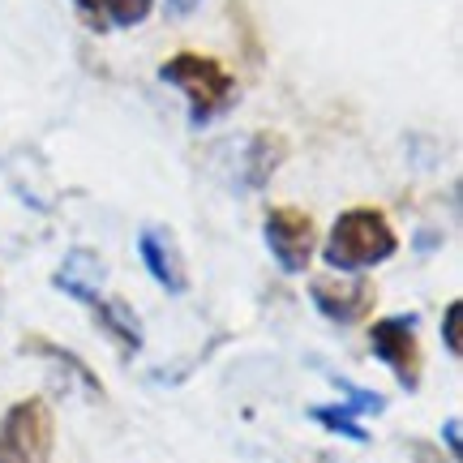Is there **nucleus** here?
I'll return each instance as SVG.
<instances>
[{
	"label": "nucleus",
	"instance_id": "f257e3e1",
	"mask_svg": "<svg viewBox=\"0 0 463 463\" xmlns=\"http://www.w3.org/2000/svg\"><path fill=\"white\" fill-rule=\"evenodd\" d=\"M399 253V236L391 228V219L373 211V206H352L335 219L331 236H326V249L322 258L344 275V270H369V266L386 262Z\"/></svg>",
	"mask_w": 463,
	"mask_h": 463
},
{
	"label": "nucleus",
	"instance_id": "f03ea898",
	"mask_svg": "<svg viewBox=\"0 0 463 463\" xmlns=\"http://www.w3.org/2000/svg\"><path fill=\"white\" fill-rule=\"evenodd\" d=\"M159 78L189 99L194 125H206V120L223 116L236 99V78L219 65L215 56H202V52H176L172 61L159 65Z\"/></svg>",
	"mask_w": 463,
	"mask_h": 463
},
{
	"label": "nucleus",
	"instance_id": "7ed1b4c3",
	"mask_svg": "<svg viewBox=\"0 0 463 463\" xmlns=\"http://www.w3.org/2000/svg\"><path fill=\"white\" fill-rule=\"evenodd\" d=\"M56 420L43 399H17L0 416V463H52Z\"/></svg>",
	"mask_w": 463,
	"mask_h": 463
},
{
	"label": "nucleus",
	"instance_id": "20e7f679",
	"mask_svg": "<svg viewBox=\"0 0 463 463\" xmlns=\"http://www.w3.org/2000/svg\"><path fill=\"white\" fill-rule=\"evenodd\" d=\"M369 347L378 356L403 391L420 386V339H416V314H395V317H378L369 326Z\"/></svg>",
	"mask_w": 463,
	"mask_h": 463
},
{
	"label": "nucleus",
	"instance_id": "39448f33",
	"mask_svg": "<svg viewBox=\"0 0 463 463\" xmlns=\"http://www.w3.org/2000/svg\"><path fill=\"white\" fill-rule=\"evenodd\" d=\"M262 236H266V249L275 253L279 270H288V275H300L305 266L314 262L317 228H314V219L305 215V211H297V206H275V211H266Z\"/></svg>",
	"mask_w": 463,
	"mask_h": 463
},
{
	"label": "nucleus",
	"instance_id": "423d86ee",
	"mask_svg": "<svg viewBox=\"0 0 463 463\" xmlns=\"http://www.w3.org/2000/svg\"><path fill=\"white\" fill-rule=\"evenodd\" d=\"M317 314L335 326H352L373 309V283L369 279H314L309 288Z\"/></svg>",
	"mask_w": 463,
	"mask_h": 463
},
{
	"label": "nucleus",
	"instance_id": "0eeeda50",
	"mask_svg": "<svg viewBox=\"0 0 463 463\" xmlns=\"http://www.w3.org/2000/svg\"><path fill=\"white\" fill-rule=\"evenodd\" d=\"M137 253H142L146 275L159 283V288H167V292H184V288H189L181 249H176V241H172V232L167 228H155V223L142 228V236H137Z\"/></svg>",
	"mask_w": 463,
	"mask_h": 463
},
{
	"label": "nucleus",
	"instance_id": "6e6552de",
	"mask_svg": "<svg viewBox=\"0 0 463 463\" xmlns=\"http://www.w3.org/2000/svg\"><path fill=\"white\" fill-rule=\"evenodd\" d=\"M99 283H103V258L95 249H69L61 270L52 275V288H61L65 297L95 305L99 300Z\"/></svg>",
	"mask_w": 463,
	"mask_h": 463
},
{
	"label": "nucleus",
	"instance_id": "1a4fd4ad",
	"mask_svg": "<svg viewBox=\"0 0 463 463\" xmlns=\"http://www.w3.org/2000/svg\"><path fill=\"white\" fill-rule=\"evenodd\" d=\"M90 309H95V322H99L103 331L120 344V352H129V356H133V352H142V322H137V314H133L125 300L99 297Z\"/></svg>",
	"mask_w": 463,
	"mask_h": 463
},
{
	"label": "nucleus",
	"instance_id": "9d476101",
	"mask_svg": "<svg viewBox=\"0 0 463 463\" xmlns=\"http://www.w3.org/2000/svg\"><path fill=\"white\" fill-rule=\"evenodd\" d=\"M279 155H283L279 137H270V133L253 137V146H249V189H262L270 181V172L279 167Z\"/></svg>",
	"mask_w": 463,
	"mask_h": 463
},
{
	"label": "nucleus",
	"instance_id": "9b49d317",
	"mask_svg": "<svg viewBox=\"0 0 463 463\" xmlns=\"http://www.w3.org/2000/svg\"><path fill=\"white\" fill-rule=\"evenodd\" d=\"M22 352H39V356H52V361H61L69 373H78V378L86 382V391H90V395H103V382L95 378L90 369H86L82 356H73V352H65V347L48 344V339H26V344H22Z\"/></svg>",
	"mask_w": 463,
	"mask_h": 463
},
{
	"label": "nucleus",
	"instance_id": "f8f14e48",
	"mask_svg": "<svg viewBox=\"0 0 463 463\" xmlns=\"http://www.w3.org/2000/svg\"><path fill=\"white\" fill-rule=\"evenodd\" d=\"M309 416H314L317 425H326V430H335V433H344V438H352V442H364V438H369V433L361 430L356 412H352V408H344V403H335V408H314Z\"/></svg>",
	"mask_w": 463,
	"mask_h": 463
},
{
	"label": "nucleus",
	"instance_id": "ddd939ff",
	"mask_svg": "<svg viewBox=\"0 0 463 463\" xmlns=\"http://www.w3.org/2000/svg\"><path fill=\"white\" fill-rule=\"evenodd\" d=\"M103 5V17L112 22V26H137V22H146V14L155 9V0H99Z\"/></svg>",
	"mask_w": 463,
	"mask_h": 463
},
{
	"label": "nucleus",
	"instance_id": "4468645a",
	"mask_svg": "<svg viewBox=\"0 0 463 463\" xmlns=\"http://www.w3.org/2000/svg\"><path fill=\"white\" fill-rule=\"evenodd\" d=\"M442 339H447L450 356H459V300H450L447 314H442Z\"/></svg>",
	"mask_w": 463,
	"mask_h": 463
},
{
	"label": "nucleus",
	"instance_id": "2eb2a0df",
	"mask_svg": "<svg viewBox=\"0 0 463 463\" xmlns=\"http://www.w3.org/2000/svg\"><path fill=\"white\" fill-rule=\"evenodd\" d=\"M73 5H78V14H82V22L90 26V31H103V26H108L99 0H73Z\"/></svg>",
	"mask_w": 463,
	"mask_h": 463
},
{
	"label": "nucleus",
	"instance_id": "dca6fc26",
	"mask_svg": "<svg viewBox=\"0 0 463 463\" xmlns=\"http://www.w3.org/2000/svg\"><path fill=\"white\" fill-rule=\"evenodd\" d=\"M447 442H450V455H459V416L447 420Z\"/></svg>",
	"mask_w": 463,
	"mask_h": 463
},
{
	"label": "nucleus",
	"instance_id": "f3484780",
	"mask_svg": "<svg viewBox=\"0 0 463 463\" xmlns=\"http://www.w3.org/2000/svg\"><path fill=\"white\" fill-rule=\"evenodd\" d=\"M167 5H172V14H194V9H198V5H202V0H167Z\"/></svg>",
	"mask_w": 463,
	"mask_h": 463
}]
</instances>
